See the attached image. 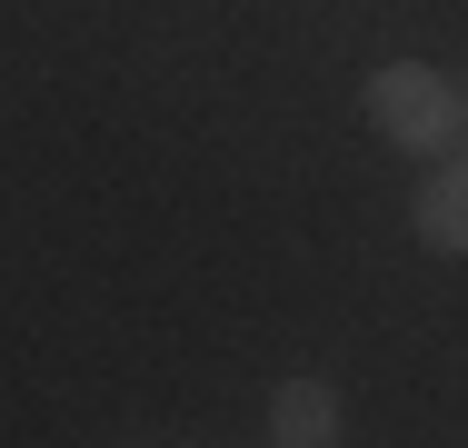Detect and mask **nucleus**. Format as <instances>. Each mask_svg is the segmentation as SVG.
I'll return each instance as SVG.
<instances>
[{
    "label": "nucleus",
    "mask_w": 468,
    "mask_h": 448,
    "mask_svg": "<svg viewBox=\"0 0 468 448\" xmlns=\"http://www.w3.org/2000/svg\"><path fill=\"white\" fill-rule=\"evenodd\" d=\"M359 110H369L378 140H399V150H449V140H459V80L429 70V60H388V70H369Z\"/></svg>",
    "instance_id": "1"
},
{
    "label": "nucleus",
    "mask_w": 468,
    "mask_h": 448,
    "mask_svg": "<svg viewBox=\"0 0 468 448\" xmlns=\"http://www.w3.org/2000/svg\"><path fill=\"white\" fill-rule=\"evenodd\" d=\"M270 439L280 448H329L339 439V389L329 379H280L270 389Z\"/></svg>",
    "instance_id": "2"
},
{
    "label": "nucleus",
    "mask_w": 468,
    "mask_h": 448,
    "mask_svg": "<svg viewBox=\"0 0 468 448\" xmlns=\"http://www.w3.org/2000/svg\"><path fill=\"white\" fill-rule=\"evenodd\" d=\"M419 240L439 250V260H468V160H449V170H429L419 179Z\"/></svg>",
    "instance_id": "3"
},
{
    "label": "nucleus",
    "mask_w": 468,
    "mask_h": 448,
    "mask_svg": "<svg viewBox=\"0 0 468 448\" xmlns=\"http://www.w3.org/2000/svg\"><path fill=\"white\" fill-rule=\"evenodd\" d=\"M459 130H468V80H459Z\"/></svg>",
    "instance_id": "4"
}]
</instances>
